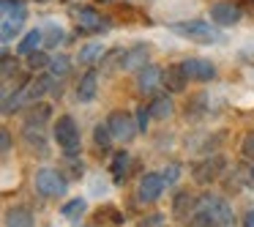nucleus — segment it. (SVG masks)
Returning a JSON list of instances; mask_svg holds the SVG:
<instances>
[{"label": "nucleus", "instance_id": "nucleus-1", "mask_svg": "<svg viewBox=\"0 0 254 227\" xmlns=\"http://www.w3.org/2000/svg\"><path fill=\"white\" fill-rule=\"evenodd\" d=\"M0 19H3L0 22V39H3V44H8L28 19L22 0H0Z\"/></svg>", "mask_w": 254, "mask_h": 227}, {"label": "nucleus", "instance_id": "nucleus-2", "mask_svg": "<svg viewBox=\"0 0 254 227\" xmlns=\"http://www.w3.org/2000/svg\"><path fill=\"white\" fill-rule=\"evenodd\" d=\"M33 183H36V192H39L41 197H47V200L63 197V194L68 192V178H66V172L52 170V167H41V170H36Z\"/></svg>", "mask_w": 254, "mask_h": 227}, {"label": "nucleus", "instance_id": "nucleus-3", "mask_svg": "<svg viewBox=\"0 0 254 227\" xmlns=\"http://www.w3.org/2000/svg\"><path fill=\"white\" fill-rule=\"evenodd\" d=\"M170 30L175 36H183V39L199 41V44H210V41L219 39V33L213 30V25L205 22V19H186V22H172Z\"/></svg>", "mask_w": 254, "mask_h": 227}, {"label": "nucleus", "instance_id": "nucleus-4", "mask_svg": "<svg viewBox=\"0 0 254 227\" xmlns=\"http://www.w3.org/2000/svg\"><path fill=\"white\" fill-rule=\"evenodd\" d=\"M227 167V159L221 153H213V156H205V159L194 161L191 164V181L199 183V186H208V183L219 181L221 172Z\"/></svg>", "mask_w": 254, "mask_h": 227}, {"label": "nucleus", "instance_id": "nucleus-5", "mask_svg": "<svg viewBox=\"0 0 254 227\" xmlns=\"http://www.w3.org/2000/svg\"><path fill=\"white\" fill-rule=\"evenodd\" d=\"M52 137L63 151H79V126L71 115H61L52 126Z\"/></svg>", "mask_w": 254, "mask_h": 227}, {"label": "nucleus", "instance_id": "nucleus-6", "mask_svg": "<svg viewBox=\"0 0 254 227\" xmlns=\"http://www.w3.org/2000/svg\"><path fill=\"white\" fill-rule=\"evenodd\" d=\"M199 208L208 211L219 222V227H235V222H238L235 214H232V205L224 197H219V194H202L199 197Z\"/></svg>", "mask_w": 254, "mask_h": 227}, {"label": "nucleus", "instance_id": "nucleus-7", "mask_svg": "<svg viewBox=\"0 0 254 227\" xmlns=\"http://www.w3.org/2000/svg\"><path fill=\"white\" fill-rule=\"evenodd\" d=\"M107 126H110L112 137L121 140V143H131V140L139 134L137 118H131L128 112H112V115L107 118Z\"/></svg>", "mask_w": 254, "mask_h": 227}, {"label": "nucleus", "instance_id": "nucleus-8", "mask_svg": "<svg viewBox=\"0 0 254 227\" xmlns=\"http://www.w3.org/2000/svg\"><path fill=\"white\" fill-rule=\"evenodd\" d=\"M210 19L216 25H221V28H232V25H238L243 19V8L238 3H232V0H219V3L210 6Z\"/></svg>", "mask_w": 254, "mask_h": 227}, {"label": "nucleus", "instance_id": "nucleus-9", "mask_svg": "<svg viewBox=\"0 0 254 227\" xmlns=\"http://www.w3.org/2000/svg\"><path fill=\"white\" fill-rule=\"evenodd\" d=\"M164 175L161 172H145L139 178V186H137V200L139 203H156V200L164 194Z\"/></svg>", "mask_w": 254, "mask_h": 227}, {"label": "nucleus", "instance_id": "nucleus-10", "mask_svg": "<svg viewBox=\"0 0 254 227\" xmlns=\"http://www.w3.org/2000/svg\"><path fill=\"white\" fill-rule=\"evenodd\" d=\"M164 88V72L153 63H148L145 69L137 72V90L145 96H156V90Z\"/></svg>", "mask_w": 254, "mask_h": 227}, {"label": "nucleus", "instance_id": "nucleus-11", "mask_svg": "<svg viewBox=\"0 0 254 227\" xmlns=\"http://www.w3.org/2000/svg\"><path fill=\"white\" fill-rule=\"evenodd\" d=\"M47 93H58L61 96V85H58L55 74H36L28 82V101H39Z\"/></svg>", "mask_w": 254, "mask_h": 227}, {"label": "nucleus", "instance_id": "nucleus-12", "mask_svg": "<svg viewBox=\"0 0 254 227\" xmlns=\"http://www.w3.org/2000/svg\"><path fill=\"white\" fill-rule=\"evenodd\" d=\"M183 72L194 82H210L216 77V66L210 61H205V58H189V61H183Z\"/></svg>", "mask_w": 254, "mask_h": 227}, {"label": "nucleus", "instance_id": "nucleus-13", "mask_svg": "<svg viewBox=\"0 0 254 227\" xmlns=\"http://www.w3.org/2000/svg\"><path fill=\"white\" fill-rule=\"evenodd\" d=\"M74 19H77V28L85 30V33H99V30H104V17L90 6L74 8Z\"/></svg>", "mask_w": 254, "mask_h": 227}, {"label": "nucleus", "instance_id": "nucleus-14", "mask_svg": "<svg viewBox=\"0 0 254 227\" xmlns=\"http://www.w3.org/2000/svg\"><path fill=\"white\" fill-rule=\"evenodd\" d=\"M191 208H199V197L191 194L189 189H178L175 197H172V216L175 219H189Z\"/></svg>", "mask_w": 254, "mask_h": 227}, {"label": "nucleus", "instance_id": "nucleus-15", "mask_svg": "<svg viewBox=\"0 0 254 227\" xmlns=\"http://www.w3.org/2000/svg\"><path fill=\"white\" fill-rule=\"evenodd\" d=\"M50 118H52V107L50 104H44V101H30L28 110H25V126L41 129Z\"/></svg>", "mask_w": 254, "mask_h": 227}, {"label": "nucleus", "instance_id": "nucleus-16", "mask_svg": "<svg viewBox=\"0 0 254 227\" xmlns=\"http://www.w3.org/2000/svg\"><path fill=\"white\" fill-rule=\"evenodd\" d=\"M96 93H99V72H96V69H88V72L82 74V79H79V85H77V101L88 104V101L96 99Z\"/></svg>", "mask_w": 254, "mask_h": 227}, {"label": "nucleus", "instance_id": "nucleus-17", "mask_svg": "<svg viewBox=\"0 0 254 227\" xmlns=\"http://www.w3.org/2000/svg\"><path fill=\"white\" fill-rule=\"evenodd\" d=\"M189 85V77L183 72V63H172V66L164 69V88L170 93H183Z\"/></svg>", "mask_w": 254, "mask_h": 227}, {"label": "nucleus", "instance_id": "nucleus-18", "mask_svg": "<svg viewBox=\"0 0 254 227\" xmlns=\"http://www.w3.org/2000/svg\"><path fill=\"white\" fill-rule=\"evenodd\" d=\"M148 58H150L148 44H134L131 50H126V61H123V69H126V72H139V69L148 66Z\"/></svg>", "mask_w": 254, "mask_h": 227}, {"label": "nucleus", "instance_id": "nucleus-19", "mask_svg": "<svg viewBox=\"0 0 254 227\" xmlns=\"http://www.w3.org/2000/svg\"><path fill=\"white\" fill-rule=\"evenodd\" d=\"M3 225L6 227H33V211L25 208V205H14V208L6 211Z\"/></svg>", "mask_w": 254, "mask_h": 227}, {"label": "nucleus", "instance_id": "nucleus-20", "mask_svg": "<svg viewBox=\"0 0 254 227\" xmlns=\"http://www.w3.org/2000/svg\"><path fill=\"white\" fill-rule=\"evenodd\" d=\"M128 167H131V153L128 151H118L112 156V164H110V175L115 183H123L128 178Z\"/></svg>", "mask_w": 254, "mask_h": 227}, {"label": "nucleus", "instance_id": "nucleus-21", "mask_svg": "<svg viewBox=\"0 0 254 227\" xmlns=\"http://www.w3.org/2000/svg\"><path fill=\"white\" fill-rule=\"evenodd\" d=\"M41 44H44V30L33 28V30H28V33L22 36V41L17 44V52L28 58V55H33V52H39Z\"/></svg>", "mask_w": 254, "mask_h": 227}, {"label": "nucleus", "instance_id": "nucleus-22", "mask_svg": "<svg viewBox=\"0 0 254 227\" xmlns=\"http://www.w3.org/2000/svg\"><path fill=\"white\" fill-rule=\"evenodd\" d=\"M148 107H150V115H153L156 121H167V118L175 112V104H172L170 96H153Z\"/></svg>", "mask_w": 254, "mask_h": 227}, {"label": "nucleus", "instance_id": "nucleus-23", "mask_svg": "<svg viewBox=\"0 0 254 227\" xmlns=\"http://www.w3.org/2000/svg\"><path fill=\"white\" fill-rule=\"evenodd\" d=\"M101 58H104V47L101 44H85L79 50V63L82 66H96V63H101Z\"/></svg>", "mask_w": 254, "mask_h": 227}, {"label": "nucleus", "instance_id": "nucleus-24", "mask_svg": "<svg viewBox=\"0 0 254 227\" xmlns=\"http://www.w3.org/2000/svg\"><path fill=\"white\" fill-rule=\"evenodd\" d=\"M85 208H88V203H85L82 197H74V200H68V203H63L61 214H63V219H68V222H77L79 216L85 214Z\"/></svg>", "mask_w": 254, "mask_h": 227}, {"label": "nucleus", "instance_id": "nucleus-25", "mask_svg": "<svg viewBox=\"0 0 254 227\" xmlns=\"http://www.w3.org/2000/svg\"><path fill=\"white\" fill-rule=\"evenodd\" d=\"M235 178H238V183H241V186L254 189V161L243 159L241 164L235 167Z\"/></svg>", "mask_w": 254, "mask_h": 227}, {"label": "nucleus", "instance_id": "nucleus-26", "mask_svg": "<svg viewBox=\"0 0 254 227\" xmlns=\"http://www.w3.org/2000/svg\"><path fill=\"white\" fill-rule=\"evenodd\" d=\"M186 227H219V222H216L205 208H197V211H194V214L186 219Z\"/></svg>", "mask_w": 254, "mask_h": 227}, {"label": "nucleus", "instance_id": "nucleus-27", "mask_svg": "<svg viewBox=\"0 0 254 227\" xmlns=\"http://www.w3.org/2000/svg\"><path fill=\"white\" fill-rule=\"evenodd\" d=\"M25 143L30 145L33 151H39V156H47V143H44V137H41V132L39 129H30V126H25Z\"/></svg>", "mask_w": 254, "mask_h": 227}, {"label": "nucleus", "instance_id": "nucleus-28", "mask_svg": "<svg viewBox=\"0 0 254 227\" xmlns=\"http://www.w3.org/2000/svg\"><path fill=\"white\" fill-rule=\"evenodd\" d=\"M123 61H126V50L123 47H115V50L104 52V58H101V66L104 69H123Z\"/></svg>", "mask_w": 254, "mask_h": 227}, {"label": "nucleus", "instance_id": "nucleus-29", "mask_svg": "<svg viewBox=\"0 0 254 227\" xmlns=\"http://www.w3.org/2000/svg\"><path fill=\"white\" fill-rule=\"evenodd\" d=\"M112 132H110V126H107V123H99V126L93 129V143L99 145L101 151H110V145H112Z\"/></svg>", "mask_w": 254, "mask_h": 227}, {"label": "nucleus", "instance_id": "nucleus-30", "mask_svg": "<svg viewBox=\"0 0 254 227\" xmlns=\"http://www.w3.org/2000/svg\"><path fill=\"white\" fill-rule=\"evenodd\" d=\"M61 41H63V28H61V25H55V22H50V25H47V30H44V47H47V50H55Z\"/></svg>", "mask_w": 254, "mask_h": 227}, {"label": "nucleus", "instance_id": "nucleus-31", "mask_svg": "<svg viewBox=\"0 0 254 227\" xmlns=\"http://www.w3.org/2000/svg\"><path fill=\"white\" fill-rule=\"evenodd\" d=\"M50 63H52V58L47 55V52H33V55H28V72H44V69H50Z\"/></svg>", "mask_w": 254, "mask_h": 227}, {"label": "nucleus", "instance_id": "nucleus-32", "mask_svg": "<svg viewBox=\"0 0 254 227\" xmlns=\"http://www.w3.org/2000/svg\"><path fill=\"white\" fill-rule=\"evenodd\" d=\"M68 72H71V61H68V55H55V58H52L50 74H55L58 79H63Z\"/></svg>", "mask_w": 254, "mask_h": 227}, {"label": "nucleus", "instance_id": "nucleus-33", "mask_svg": "<svg viewBox=\"0 0 254 227\" xmlns=\"http://www.w3.org/2000/svg\"><path fill=\"white\" fill-rule=\"evenodd\" d=\"M241 153L243 159L254 161V132H246V137L241 140Z\"/></svg>", "mask_w": 254, "mask_h": 227}, {"label": "nucleus", "instance_id": "nucleus-34", "mask_svg": "<svg viewBox=\"0 0 254 227\" xmlns=\"http://www.w3.org/2000/svg\"><path fill=\"white\" fill-rule=\"evenodd\" d=\"M150 107H137V126L139 132H148V123H150Z\"/></svg>", "mask_w": 254, "mask_h": 227}, {"label": "nucleus", "instance_id": "nucleus-35", "mask_svg": "<svg viewBox=\"0 0 254 227\" xmlns=\"http://www.w3.org/2000/svg\"><path fill=\"white\" fill-rule=\"evenodd\" d=\"M161 175H164V183H167V186H172V183L181 178V167H178V164H167Z\"/></svg>", "mask_w": 254, "mask_h": 227}, {"label": "nucleus", "instance_id": "nucleus-36", "mask_svg": "<svg viewBox=\"0 0 254 227\" xmlns=\"http://www.w3.org/2000/svg\"><path fill=\"white\" fill-rule=\"evenodd\" d=\"M11 72H17V61L11 55H3V79L11 77Z\"/></svg>", "mask_w": 254, "mask_h": 227}, {"label": "nucleus", "instance_id": "nucleus-37", "mask_svg": "<svg viewBox=\"0 0 254 227\" xmlns=\"http://www.w3.org/2000/svg\"><path fill=\"white\" fill-rule=\"evenodd\" d=\"M0 151H3V153L11 151V132H8V129H0Z\"/></svg>", "mask_w": 254, "mask_h": 227}, {"label": "nucleus", "instance_id": "nucleus-38", "mask_svg": "<svg viewBox=\"0 0 254 227\" xmlns=\"http://www.w3.org/2000/svg\"><path fill=\"white\" fill-rule=\"evenodd\" d=\"M161 219H164L161 214H153V216H148V219L142 222V227H159V225H161Z\"/></svg>", "mask_w": 254, "mask_h": 227}, {"label": "nucleus", "instance_id": "nucleus-39", "mask_svg": "<svg viewBox=\"0 0 254 227\" xmlns=\"http://www.w3.org/2000/svg\"><path fill=\"white\" fill-rule=\"evenodd\" d=\"M235 3L241 8H246V14H252V17H254V0H235Z\"/></svg>", "mask_w": 254, "mask_h": 227}, {"label": "nucleus", "instance_id": "nucleus-40", "mask_svg": "<svg viewBox=\"0 0 254 227\" xmlns=\"http://www.w3.org/2000/svg\"><path fill=\"white\" fill-rule=\"evenodd\" d=\"M241 225H243V227H254V211H246V214H243Z\"/></svg>", "mask_w": 254, "mask_h": 227}, {"label": "nucleus", "instance_id": "nucleus-41", "mask_svg": "<svg viewBox=\"0 0 254 227\" xmlns=\"http://www.w3.org/2000/svg\"><path fill=\"white\" fill-rule=\"evenodd\" d=\"M36 3H50V0H36Z\"/></svg>", "mask_w": 254, "mask_h": 227}, {"label": "nucleus", "instance_id": "nucleus-42", "mask_svg": "<svg viewBox=\"0 0 254 227\" xmlns=\"http://www.w3.org/2000/svg\"><path fill=\"white\" fill-rule=\"evenodd\" d=\"M99 3H112V0H99Z\"/></svg>", "mask_w": 254, "mask_h": 227}, {"label": "nucleus", "instance_id": "nucleus-43", "mask_svg": "<svg viewBox=\"0 0 254 227\" xmlns=\"http://www.w3.org/2000/svg\"><path fill=\"white\" fill-rule=\"evenodd\" d=\"M61 3H68V0H61Z\"/></svg>", "mask_w": 254, "mask_h": 227}, {"label": "nucleus", "instance_id": "nucleus-44", "mask_svg": "<svg viewBox=\"0 0 254 227\" xmlns=\"http://www.w3.org/2000/svg\"><path fill=\"white\" fill-rule=\"evenodd\" d=\"M159 227H167V225H159Z\"/></svg>", "mask_w": 254, "mask_h": 227}]
</instances>
